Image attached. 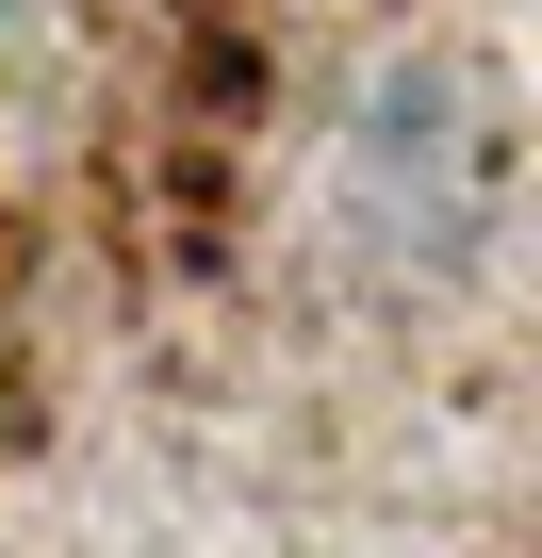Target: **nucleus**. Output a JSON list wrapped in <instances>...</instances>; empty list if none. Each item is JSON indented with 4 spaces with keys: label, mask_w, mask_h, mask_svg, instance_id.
<instances>
[]
</instances>
